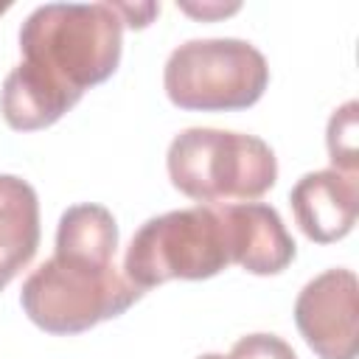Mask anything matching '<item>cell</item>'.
<instances>
[{
    "label": "cell",
    "mask_w": 359,
    "mask_h": 359,
    "mask_svg": "<svg viewBox=\"0 0 359 359\" xmlns=\"http://www.w3.org/2000/svg\"><path fill=\"white\" fill-rule=\"evenodd\" d=\"M121 48L123 20L112 3H45L20 28L22 65L76 95L118 70Z\"/></svg>",
    "instance_id": "cell-1"
},
{
    "label": "cell",
    "mask_w": 359,
    "mask_h": 359,
    "mask_svg": "<svg viewBox=\"0 0 359 359\" xmlns=\"http://www.w3.org/2000/svg\"><path fill=\"white\" fill-rule=\"evenodd\" d=\"M171 185L205 205L252 202L278 180V160L269 143L247 132L210 126L182 129L165 154Z\"/></svg>",
    "instance_id": "cell-2"
},
{
    "label": "cell",
    "mask_w": 359,
    "mask_h": 359,
    "mask_svg": "<svg viewBox=\"0 0 359 359\" xmlns=\"http://www.w3.org/2000/svg\"><path fill=\"white\" fill-rule=\"evenodd\" d=\"M233 264L222 208L196 205L151 216L132 236L123 275L143 292L165 280H205Z\"/></svg>",
    "instance_id": "cell-3"
},
{
    "label": "cell",
    "mask_w": 359,
    "mask_h": 359,
    "mask_svg": "<svg viewBox=\"0 0 359 359\" xmlns=\"http://www.w3.org/2000/svg\"><path fill=\"white\" fill-rule=\"evenodd\" d=\"M143 297L115 264L95 266L67 258L42 261L22 283L20 303L34 325L48 334H81L104 320L123 314Z\"/></svg>",
    "instance_id": "cell-4"
},
{
    "label": "cell",
    "mask_w": 359,
    "mask_h": 359,
    "mask_svg": "<svg viewBox=\"0 0 359 359\" xmlns=\"http://www.w3.org/2000/svg\"><path fill=\"white\" fill-rule=\"evenodd\" d=\"M163 84L180 109L230 112L264 95L269 67L264 53L244 39H188L171 50Z\"/></svg>",
    "instance_id": "cell-5"
},
{
    "label": "cell",
    "mask_w": 359,
    "mask_h": 359,
    "mask_svg": "<svg viewBox=\"0 0 359 359\" xmlns=\"http://www.w3.org/2000/svg\"><path fill=\"white\" fill-rule=\"evenodd\" d=\"M356 275L325 269L294 300V325L320 359H356Z\"/></svg>",
    "instance_id": "cell-6"
},
{
    "label": "cell",
    "mask_w": 359,
    "mask_h": 359,
    "mask_svg": "<svg viewBox=\"0 0 359 359\" xmlns=\"http://www.w3.org/2000/svg\"><path fill=\"white\" fill-rule=\"evenodd\" d=\"M289 205L300 230L317 241L331 244L345 238L359 213V180L337 168L309 171L289 191Z\"/></svg>",
    "instance_id": "cell-7"
},
{
    "label": "cell",
    "mask_w": 359,
    "mask_h": 359,
    "mask_svg": "<svg viewBox=\"0 0 359 359\" xmlns=\"http://www.w3.org/2000/svg\"><path fill=\"white\" fill-rule=\"evenodd\" d=\"M222 213L230 230L233 264L252 275H278L294 261V238L272 205L238 202L222 205Z\"/></svg>",
    "instance_id": "cell-8"
},
{
    "label": "cell",
    "mask_w": 359,
    "mask_h": 359,
    "mask_svg": "<svg viewBox=\"0 0 359 359\" xmlns=\"http://www.w3.org/2000/svg\"><path fill=\"white\" fill-rule=\"evenodd\" d=\"M39 233L36 191L22 177L0 174V292L31 264Z\"/></svg>",
    "instance_id": "cell-9"
},
{
    "label": "cell",
    "mask_w": 359,
    "mask_h": 359,
    "mask_svg": "<svg viewBox=\"0 0 359 359\" xmlns=\"http://www.w3.org/2000/svg\"><path fill=\"white\" fill-rule=\"evenodd\" d=\"M81 95L67 93L48 79H42L28 65L11 67V73L3 81L0 90V109L11 129L17 132H34L56 123L67 109L79 104Z\"/></svg>",
    "instance_id": "cell-10"
},
{
    "label": "cell",
    "mask_w": 359,
    "mask_h": 359,
    "mask_svg": "<svg viewBox=\"0 0 359 359\" xmlns=\"http://www.w3.org/2000/svg\"><path fill=\"white\" fill-rule=\"evenodd\" d=\"M118 224L104 205L81 202L62 213L56 230V255L67 261L109 266L115 264Z\"/></svg>",
    "instance_id": "cell-11"
},
{
    "label": "cell",
    "mask_w": 359,
    "mask_h": 359,
    "mask_svg": "<svg viewBox=\"0 0 359 359\" xmlns=\"http://www.w3.org/2000/svg\"><path fill=\"white\" fill-rule=\"evenodd\" d=\"M356 109H359L356 101H348L339 109H334L325 132L331 163L337 171L345 174H356Z\"/></svg>",
    "instance_id": "cell-12"
},
{
    "label": "cell",
    "mask_w": 359,
    "mask_h": 359,
    "mask_svg": "<svg viewBox=\"0 0 359 359\" xmlns=\"http://www.w3.org/2000/svg\"><path fill=\"white\" fill-rule=\"evenodd\" d=\"M227 359H297V353L275 334H247L230 348Z\"/></svg>",
    "instance_id": "cell-13"
},
{
    "label": "cell",
    "mask_w": 359,
    "mask_h": 359,
    "mask_svg": "<svg viewBox=\"0 0 359 359\" xmlns=\"http://www.w3.org/2000/svg\"><path fill=\"white\" fill-rule=\"evenodd\" d=\"M115 6V11H118V17L123 20V25H132V28H143V25H149V20L160 11L154 3H112Z\"/></svg>",
    "instance_id": "cell-14"
},
{
    "label": "cell",
    "mask_w": 359,
    "mask_h": 359,
    "mask_svg": "<svg viewBox=\"0 0 359 359\" xmlns=\"http://www.w3.org/2000/svg\"><path fill=\"white\" fill-rule=\"evenodd\" d=\"M185 11H191V14H202V17H208V14H227V11H236L238 6H202V8H194V6H182Z\"/></svg>",
    "instance_id": "cell-15"
},
{
    "label": "cell",
    "mask_w": 359,
    "mask_h": 359,
    "mask_svg": "<svg viewBox=\"0 0 359 359\" xmlns=\"http://www.w3.org/2000/svg\"><path fill=\"white\" fill-rule=\"evenodd\" d=\"M196 359H227V356H222V353H202V356H196Z\"/></svg>",
    "instance_id": "cell-16"
},
{
    "label": "cell",
    "mask_w": 359,
    "mask_h": 359,
    "mask_svg": "<svg viewBox=\"0 0 359 359\" xmlns=\"http://www.w3.org/2000/svg\"><path fill=\"white\" fill-rule=\"evenodd\" d=\"M3 11H8V3H0V14H3Z\"/></svg>",
    "instance_id": "cell-17"
}]
</instances>
